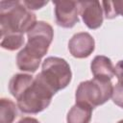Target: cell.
<instances>
[{
  "instance_id": "cell-9",
  "label": "cell",
  "mask_w": 123,
  "mask_h": 123,
  "mask_svg": "<svg viewBox=\"0 0 123 123\" xmlns=\"http://www.w3.org/2000/svg\"><path fill=\"white\" fill-rule=\"evenodd\" d=\"M90 69L94 78L101 80L111 81L115 75L114 66L111 59L102 55H98L92 60L90 63Z\"/></svg>"
},
{
  "instance_id": "cell-4",
  "label": "cell",
  "mask_w": 123,
  "mask_h": 123,
  "mask_svg": "<svg viewBox=\"0 0 123 123\" xmlns=\"http://www.w3.org/2000/svg\"><path fill=\"white\" fill-rule=\"evenodd\" d=\"M40 74L47 85L57 93L65 88L72 79V72L68 62L59 57L46 58L41 66Z\"/></svg>"
},
{
  "instance_id": "cell-8",
  "label": "cell",
  "mask_w": 123,
  "mask_h": 123,
  "mask_svg": "<svg viewBox=\"0 0 123 123\" xmlns=\"http://www.w3.org/2000/svg\"><path fill=\"white\" fill-rule=\"evenodd\" d=\"M95 48V41L92 36L86 32H80L69 39L68 49L70 54L77 59L87 58Z\"/></svg>"
},
{
  "instance_id": "cell-13",
  "label": "cell",
  "mask_w": 123,
  "mask_h": 123,
  "mask_svg": "<svg viewBox=\"0 0 123 123\" xmlns=\"http://www.w3.org/2000/svg\"><path fill=\"white\" fill-rule=\"evenodd\" d=\"M17 116L15 104L8 98L0 100V123H13Z\"/></svg>"
},
{
  "instance_id": "cell-12",
  "label": "cell",
  "mask_w": 123,
  "mask_h": 123,
  "mask_svg": "<svg viewBox=\"0 0 123 123\" xmlns=\"http://www.w3.org/2000/svg\"><path fill=\"white\" fill-rule=\"evenodd\" d=\"M34 79L35 78L30 74L18 73L13 75L9 83V90L11 94L15 99H18L23 91L34 82Z\"/></svg>"
},
{
  "instance_id": "cell-5",
  "label": "cell",
  "mask_w": 123,
  "mask_h": 123,
  "mask_svg": "<svg viewBox=\"0 0 123 123\" xmlns=\"http://www.w3.org/2000/svg\"><path fill=\"white\" fill-rule=\"evenodd\" d=\"M54 37L52 26L45 21H37L27 33V43L25 49L41 59L48 52L49 46Z\"/></svg>"
},
{
  "instance_id": "cell-3",
  "label": "cell",
  "mask_w": 123,
  "mask_h": 123,
  "mask_svg": "<svg viewBox=\"0 0 123 123\" xmlns=\"http://www.w3.org/2000/svg\"><path fill=\"white\" fill-rule=\"evenodd\" d=\"M112 84L108 80L93 78L80 83L76 89L77 103H84L92 109L105 104L112 94Z\"/></svg>"
},
{
  "instance_id": "cell-10",
  "label": "cell",
  "mask_w": 123,
  "mask_h": 123,
  "mask_svg": "<svg viewBox=\"0 0 123 123\" xmlns=\"http://www.w3.org/2000/svg\"><path fill=\"white\" fill-rule=\"evenodd\" d=\"M92 108L84 103H77L69 110L66 116L67 123H89Z\"/></svg>"
},
{
  "instance_id": "cell-15",
  "label": "cell",
  "mask_w": 123,
  "mask_h": 123,
  "mask_svg": "<svg viewBox=\"0 0 123 123\" xmlns=\"http://www.w3.org/2000/svg\"><path fill=\"white\" fill-rule=\"evenodd\" d=\"M102 5L106 18L112 19L119 14L123 16V1H103Z\"/></svg>"
},
{
  "instance_id": "cell-11",
  "label": "cell",
  "mask_w": 123,
  "mask_h": 123,
  "mask_svg": "<svg viewBox=\"0 0 123 123\" xmlns=\"http://www.w3.org/2000/svg\"><path fill=\"white\" fill-rule=\"evenodd\" d=\"M41 59L30 53L27 49H21L16 56V65L21 71L34 73L40 64Z\"/></svg>"
},
{
  "instance_id": "cell-20",
  "label": "cell",
  "mask_w": 123,
  "mask_h": 123,
  "mask_svg": "<svg viewBox=\"0 0 123 123\" xmlns=\"http://www.w3.org/2000/svg\"><path fill=\"white\" fill-rule=\"evenodd\" d=\"M117 123H123V119H122V120H120V121H118Z\"/></svg>"
},
{
  "instance_id": "cell-7",
  "label": "cell",
  "mask_w": 123,
  "mask_h": 123,
  "mask_svg": "<svg viewBox=\"0 0 123 123\" xmlns=\"http://www.w3.org/2000/svg\"><path fill=\"white\" fill-rule=\"evenodd\" d=\"M79 12L87 28L94 30L103 23V8L99 1H79Z\"/></svg>"
},
{
  "instance_id": "cell-17",
  "label": "cell",
  "mask_w": 123,
  "mask_h": 123,
  "mask_svg": "<svg viewBox=\"0 0 123 123\" xmlns=\"http://www.w3.org/2000/svg\"><path fill=\"white\" fill-rule=\"evenodd\" d=\"M23 4L30 10H38L48 4L47 1H23Z\"/></svg>"
},
{
  "instance_id": "cell-14",
  "label": "cell",
  "mask_w": 123,
  "mask_h": 123,
  "mask_svg": "<svg viewBox=\"0 0 123 123\" xmlns=\"http://www.w3.org/2000/svg\"><path fill=\"white\" fill-rule=\"evenodd\" d=\"M24 43V37L23 35H6L1 37V47L3 49L9 50V51H14L19 49Z\"/></svg>"
},
{
  "instance_id": "cell-19",
  "label": "cell",
  "mask_w": 123,
  "mask_h": 123,
  "mask_svg": "<svg viewBox=\"0 0 123 123\" xmlns=\"http://www.w3.org/2000/svg\"><path fill=\"white\" fill-rule=\"evenodd\" d=\"M17 123H40L37 119L34 118V117H29V116H26V117H23L21 118Z\"/></svg>"
},
{
  "instance_id": "cell-6",
  "label": "cell",
  "mask_w": 123,
  "mask_h": 123,
  "mask_svg": "<svg viewBox=\"0 0 123 123\" xmlns=\"http://www.w3.org/2000/svg\"><path fill=\"white\" fill-rule=\"evenodd\" d=\"M55 5L56 23L62 28H72L79 22V5L76 1H57Z\"/></svg>"
},
{
  "instance_id": "cell-1",
  "label": "cell",
  "mask_w": 123,
  "mask_h": 123,
  "mask_svg": "<svg viewBox=\"0 0 123 123\" xmlns=\"http://www.w3.org/2000/svg\"><path fill=\"white\" fill-rule=\"evenodd\" d=\"M37 16L20 1L0 2L1 37L11 34L24 35L36 24Z\"/></svg>"
},
{
  "instance_id": "cell-16",
  "label": "cell",
  "mask_w": 123,
  "mask_h": 123,
  "mask_svg": "<svg viewBox=\"0 0 123 123\" xmlns=\"http://www.w3.org/2000/svg\"><path fill=\"white\" fill-rule=\"evenodd\" d=\"M111 100L115 105L123 109V84L117 82V84L113 86Z\"/></svg>"
},
{
  "instance_id": "cell-2",
  "label": "cell",
  "mask_w": 123,
  "mask_h": 123,
  "mask_svg": "<svg viewBox=\"0 0 123 123\" xmlns=\"http://www.w3.org/2000/svg\"><path fill=\"white\" fill-rule=\"evenodd\" d=\"M55 93L39 72L34 82L16 99L17 107L24 113H38L48 108Z\"/></svg>"
},
{
  "instance_id": "cell-18",
  "label": "cell",
  "mask_w": 123,
  "mask_h": 123,
  "mask_svg": "<svg viewBox=\"0 0 123 123\" xmlns=\"http://www.w3.org/2000/svg\"><path fill=\"white\" fill-rule=\"evenodd\" d=\"M114 70H115V76L117 78V82L123 84V60L119 61L116 63Z\"/></svg>"
}]
</instances>
